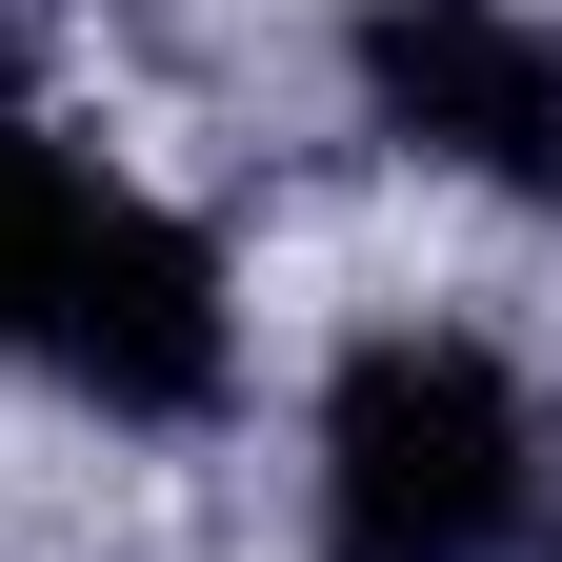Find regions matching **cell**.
I'll return each mask as SVG.
<instances>
[{
	"mask_svg": "<svg viewBox=\"0 0 562 562\" xmlns=\"http://www.w3.org/2000/svg\"><path fill=\"white\" fill-rule=\"evenodd\" d=\"M341 81H362V121L402 161L562 222V21L542 0H362L341 21Z\"/></svg>",
	"mask_w": 562,
	"mask_h": 562,
	"instance_id": "3957f363",
	"label": "cell"
},
{
	"mask_svg": "<svg viewBox=\"0 0 562 562\" xmlns=\"http://www.w3.org/2000/svg\"><path fill=\"white\" fill-rule=\"evenodd\" d=\"M21 362H41L60 402L140 422V442H181V422H222V382H241V281H222V241H201L181 201H140V181L101 161L81 222H60V261H41Z\"/></svg>",
	"mask_w": 562,
	"mask_h": 562,
	"instance_id": "7a4b0ae2",
	"label": "cell"
},
{
	"mask_svg": "<svg viewBox=\"0 0 562 562\" xmlns=\"http://www.w3.org/2000/svg\"><path fill=\"white\" fill-rule=\"evenodd\" d=\"M81 140H60L41 101H0V362H21V322H41V261H60V222H81Z\"/></svg>",
	"mask_w": 562,
	"mask_h": 562,
	"instance_id": "277c9868",
	"label": "cell"
},
{
	"mask_svg": "<svg viewBox=\"0 0 562 562\" xmlns=\"http://www.w3.org/2000/svg\"><path fill=\"white\" fill-rule=\"evenodd\" d=\"M542 542V402L503 341L382 322L322 382V562H522Z\"/></svg>",
	"mask_w": 562,
	"mask_h": 562,
	"instance_id": "6da1fadb",
	"label": "cell"
}]
</instances>
